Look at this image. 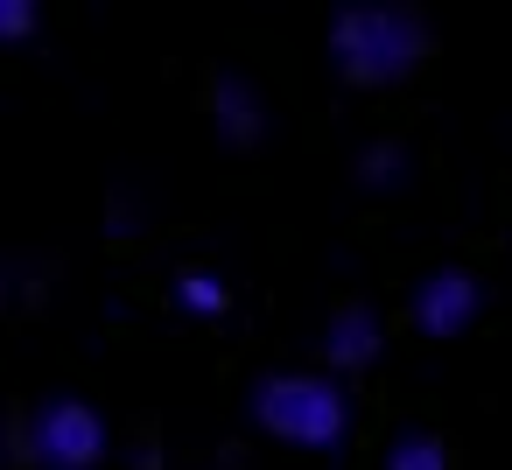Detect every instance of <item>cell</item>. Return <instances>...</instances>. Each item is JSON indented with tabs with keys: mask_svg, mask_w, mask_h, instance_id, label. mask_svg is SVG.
Here are the masks:
<instances>
[{
	"mask_svg": "<svg viewBox=\"0 0 512 470\" xmlns=\"http://www.w3.org/2000/svg\"><path fill=\"white\" fill-rule=\"evenodd\" d=\"M8 302H15V288H8V274H0V309H8Z\"/></svg>",
	"mask_w": 512,
	"mask_h": 470,
	"instance_id": "cell-11",
	"label": "cell"
},
{
	"mask_svg": "<svg viewBox=\"0 0 512 470\" xmlns=\"http://www.w3.org/2000/svg\"><path fill=\"white\" fill-rule=\"evenodd\" d=\"M477 309H484V288H477V274H463V267H435V274H421V288H414V302H407L414 330L435 337V344L463 337V330L477 323Z\"/></svg>",
	"mask_w": 512,
	"mask_h": 470,
	"instance_id": "cell-4",
	"label": "cell"
},
{
	"mask_svg": "<svg viewBox=\"0 0 512 470\" xmlns=\"http://www.w3.org/2000/svg\"><path fill=\"white\" fill-rule=\"evenodd\" d=\"M204 113H211L218 141H225L232 155H253V148L267 141V99H260V85H253L246 71H211Z\"/></svg>",
	"mask_w": 512,
	"mask_h": 470,
	"instance_id": "cell-5",
	"label": "cell"
},
{
	"mask_svg": "<svg viewBox=\"0 0 512 470\" xmlns=\"http://www.w3.org/2000/svg\"><path fill=\"white\" fill-rule=\"evenodd\" d=\"M386 470H449V449L435 435H400L386 449Z\"/></svg>",
	"mask_w": 512,
	"mask_h": 470,
	"instance_id": "cell-9",
	"label": "cell"
},
{
	"mask_svg": "<svg viewBox=\"0 0 512 470\" xmlns=\"http://www.w3.org/2000/svg\"><path fill=\"white\" fill-rule=\"evenodd\" d=\"M253 421L288 449H337L351 435V400L330 372H267L253 386Z\"/></svg>",
	"mask_w": 512,
	"mask_h": 470,
	"instance_id": "cell-2",
	"label": "cell"
},
{
	"mask_svg": "<svg viewBox=\"0 0 512 470\" xmlns=\"http://www.w3.org/2000/svg\"><path fill=\"white\" fill-rule=\"evenodd\" d=\"M379 351H386V323H379V309H365V302H344L330 323H323V365H330V379L344 372H372L379 365Z\"/></svg>",
	"mask_w": 512,
	"mask_h": 470,
	"instance_id": "cell-6",
	"label": "cell"
},
{
	"mask_svg": "<svg viewBox=\"0 0 512 470\" xmlns=\"http://www.w3.org/2000/svg\"><path fill=\"white\" fill-rule=\"evenodd\" d=\"M106 449H113V428H106V414H99L92 400H78V393L36 400V407L8 428V456H22V463H36V470H99Z\"/></svg>",
	"mask_w": 512,
	"mask_h": 470,
	"instance_id": "cell-3",
	"label": "cell"
},
{
	"mask_svg": "<svg viewBox=\"0 0 512 470\" xmlns=\"http://www.w3.org/2000/svg\"><path fill=\"white\" fill-rule=\"evenodd\" d=\"M176 302H183L197 323H211V316H225V309H232V288H225L218 274H183V281H176Z\"/></svg>",
	"mask_w": 512,
	"mask_h": 470,
	"instance_id": "cell-8",
	"label": "cell"
},
{
	"mask_svg": "<svg viewBox=\"0 0 512 470\" xmlns=\"http://www.w3.org/2000/svg\"><path fill=\"white\" fill-rule=\"evenodd\" d=\"M358 183H365V190H400V183H407V148H400V141H372V148L358 155Z\"/></svg>",
	"mask_w": 512,
	"mask_h": 470,
	"instance_id": "cell-7",
	"label": "cell"
},
{
	"mask_svg": "<svg viewBox=\"0 0 512 470\" xmlns=\"http://www.w3.org/2000/svg\"><path fill=\"white\" fill-rule=\"evenodd\" d=\"M36 29H43V8H36V0H0V50L36 43Z\"/></svg>",
	"mask_w": 512,
	"mask_h": 470,
	"instance_id": "cell-10",
	"label": "cell"
},
{
	"mask_svg": "<svg viewBox=\"0 0 512 470\" xmlns=\"http://www.w3.org/2000/svg\"><path fill=\"white\" fill-rule=\"evenodd\" d=\"M428 43H435V29L400 0H351V8L330 15V36H323L330 71L358 92H386L407 71H421Z\"/></svg>",
	"mask_w": 512,
	"mask_h": 470,
	"instance_id": "cell-1",
	"label": "cell"
}]
</instances>
